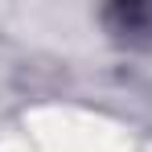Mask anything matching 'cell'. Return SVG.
<instances>
[{"mask_svg":"<svg viewBox=\"0 0 152 152\" xmlns=\"http://www.w3.org/2000/svg\"><path fill=\"white\" fill-rule=\"evenodd\" d=\"M99 21L111 33V41H119L127 50L152 45V0H115L99 12Z\"/></svg>","mask_w":152,"mask_h":152,"instance_id":"obj_1","label":"cell"}]
</instances>
